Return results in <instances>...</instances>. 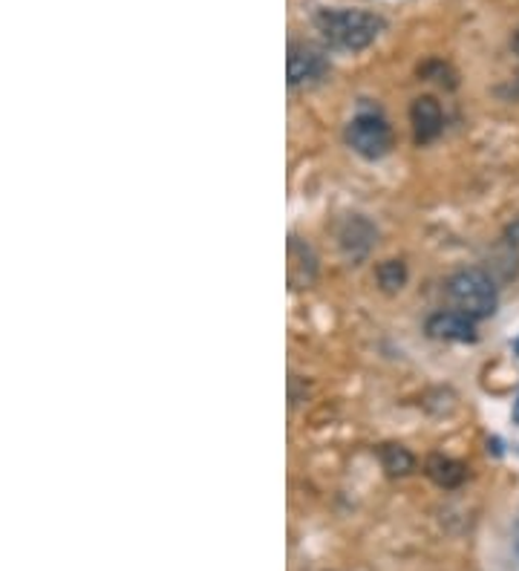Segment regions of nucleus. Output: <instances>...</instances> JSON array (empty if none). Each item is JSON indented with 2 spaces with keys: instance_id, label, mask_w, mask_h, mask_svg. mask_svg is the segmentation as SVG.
<instances>
[{
  "instance_id": "obj_1",
  "label": "nucleus",
  "mask_w": 519,
  "mask_h": 571,
  "mask_svg": "<svg viewBox=\"0 0 519 571\" xmlns=\"http://www.w3.org/2000/svg\"><path fill=\"white\" fill-rule=\"evenodd\" d=\"M318 33L327 38L338 50H367L369 43L378 41V35L384 33V17L364 9H324L318 17Z\"/></svg>"
},
{
  "instance_id": "obj_4",
  "label": "nucleus",
  "mask_w": 519,
  "mask_h": 571,
  "mask_svg": "<svg viewBox=\"0 0 519 571\" xmlns=\"http://www.w3.org/2000/svg\"><path fill=\"white\" fill-rule=\"evenodd\" d=\"M286 69H289V87L318 85L320 78H327L329 59L324 55V50L315 47V43L294 41V43H289Z\"/></svg>"
},
{
  "instance_id": "obj_8",
  "label": "nucleus",
  "mask_w": 519,
  "mask_h": 571,
  "mask_svg": "<svg viewBox=\"0 0 519 571\" xmlns=\"http://www.w3.org/2000/svg\"><path fill=\"white\" fill-rule=\"evenodd\" d=\"M318 275V261L306 243H301L298 237L289 240V283L292 289H309Z\"/></svg>"
},
{
  "instance_id": "obj_2",
  "label": "nucleus",
  "mask_w": 519,
  "mask_h": 571,
  "mask_svg": "<svg viewBox=\"0 0 519 571\" xmlns=\"http://www.w3.org/2000/svg\"><path fill=\"white\" fill-rule=\"evenodd\" d=\"M447 297L456 303V309L465 312L468 318L482 320L491 318L499 306L494 278L482 269H461L447 280Z\"/></svg>"
},
{
  "instance_id": "obj_7",
  "label": "nucleus",
  "mask_w": 519,
  "mask_h": 571,
  "mask_svg": "<svg viewBox=\"0 0 519 571\" xmlns=\"http://www.w3.org/2000/svg\"><path fill=\"white\" fill-rule=\"evenodd\" d=\"M378 231L376 226L364 217H350L341 228V249L350 254L352 261H358V257H367L369 249L376 245Z\"/></svg>"
},
{
  "instance_id": "obj_6",
  "label": "nucleus",
  "mask_w": 519,
  "mask_h": 571,
  "mask_svg": "<svg viewBox=\"0 0 519 571\" xmlns=\"http://www.w3.org/2000/svg\"><path fill=\"white\" fill-rule=\"evenodd\" d=\"M410 122H413V136L419 144L435 142L444 130V113L442 104L433 96H419L413 101L410 107Z\"/></svg>"
},
{
  "instance_id": "obj_11",
  "label": "nucleus",
  "mask_w": 519,
  "mask_h": 571,
  "mask_svg": "<svg viewBox=\"0 0 519 571\" xmlns=\"http://www.w3.org/2000/svg\"><path fill=\"white\" fill-rule=\"evenodd\" d=\"M376 280L384 294H398L404 286H407V263L404 261L378 263Z\"/></svg>"
},
{
  "instance_id": "obj_3",
  "label": "nucleus",
  "mask_w": 519,
  "mask_h": 571,
  "mask_svg": "<svg viewBox=\"0 0 519 571\" xmlns=\"http://www.w3.org/2000/svg\"><path fill=\"white\" fill-rule=\"evenodd\" d=\"M346 144L364 160L376 162L393 148V130L381 113H358L346 125Z\"/></svg>"
},
{
  "instance_id": "obj_14",
  "label": "nucleus",
  "mask_w": 519,
  "mask_h": 571,
  "mask_svg": "<svg viewBox=\"0 0 519 571\" xmlns=\"http://www.w3.org/2000/svg\"><path fill=\"white\" fill-rule=\"evenodd\" d=\"M511 47H514V52H517V55H519V29H517V33H514V38H511Z\"/></svg>"
},
{
  "instance_id": "obj_9",
  "label": "nucleus",
  "mask_w": 519,
  "mask_h": 571,
  "mask_svg": "<svg viewBox=\"0 0 519 571\" xmlns=\"http://www.w3.org/2000/svg\"><path fill=\"white\" fill-rule=\"evenodd\" d=\"M425 471H428V477L433 479L439 487H459L461 482L468 479V468H465V465L442 454L430 456L428 465H425Z\"/></svg>"
},
{
  "instance_id": "obj_12",
  "label": "nucleus",
  "mask_w": 519,
  "mask_h": 571,
  "mask_svg": "<svg viewBox=\"0 0 519 571\" xmlns=\"http://www.w3.org/2000/svg\"><path fill=\"white\" fill-rule=\"evenodd\" d=\"M511 557H514V571H519V517L514 522V537H511Z\"/></svg>"
},
{
  "instance_id": "obj_15",
  "label": "nucleus",
  "mask_w": 519,
  "mask_h": 571,
  "mask_svg": "<svg viewBox=\"0 0 519 571\" xmlns=\"http://www.w3.org/2000/svg\"><path fill=\"white\" fill-rule=\"evenodd\" d=\"M514 421L519 424V395H517V402H514Z\"/></svg>"
},
{
  "instance_id": "obj_5",
  "label": "nucleus",
  "mask_w": 519,
  "mask_h": 571,
  "mask_svg": "<svg viewBox=\"0 0 519 571\" xmlns=\"http://www.w3.org/2000/svg\"><path fill=\"white\" fill-rule=\"evenodd\" d=\"M425 329L430 338L447 341V344H473L477 341V323L465 312H435L428 318Z\"/></svg>"
},
{
  "instance_id": "obj_16",
  "label": "nucleus",
  "mask_w": 519,
  "mask_h": 571,
  "mask_svg": "<svg viewBox=\"0 0 519 571\" xmlns=\"http://www.w3.org/2000/svg\"><path fill=\"white\" fill-rule=\"evenodd\" d=\"M517 355H519V344H517Z\"/></svg>"
},
{
  "instance_id": "obj_10",
  "label": "nucleus",
  "mask_w": 519,
  "mask_h": 571,
  "mask_svg": "<svg viewBox=\"0 0 519 571\" xmlns=\"http://www.w3.org/2000/svg\"><path fill=\"white\" fill-rule=\"evenodd\" d=\"M378 459H381V468H384L390 477H407L416 468V456L402 445H384L378 451Z\"/></svg>"
},
{
  "instance_id": "obj_13",
  "label": "nucleus",
  "mask_w": 519,
  "mask_h": 571,
  "mask_svg": "<svg viewBox=\"0 0 519 571\" xmlns=\"http://www.w3.org/2000/svg\"><path fill=\"white\" fill-rule=\"evenodd\" d=\"M505 240L511 245H519V219L508 223V228H505Z\"/></svg>"
}]
</instances>
